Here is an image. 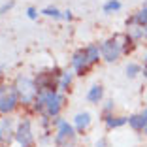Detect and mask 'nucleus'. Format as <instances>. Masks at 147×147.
<instances>
[{
  "label": "nucleus",
  "instance_id": "nucleus-17",
  "mask_svg": "<svg viewBox=\"0 0 147 147\" xmlns=\"http://www.w3.org/2000/svg\"><path fill=\"white\" fill-rule=\"evenodd\" d=\"M140 74V66L136 64V62H130V64H126V76L128 78H136Z\"/></svg>",
  "mask_w": 147,
  "mask_h": 147
},
{
  "label": "nucleus",
  "instance_id": "nucleus-5",
  "mask_svg": "<svg viewBox=\"0 0 147 147\" xmlns=\"http://www.w3.org/2000/svg\"><path fill=\"white\" fill-rule=\"evenodd\" d=\"M17 102H19V94L15 91V87L9 89V91H2V94H0V113L13 111V108L17 106Z\"/></svg>",
  "mask_w": 147,
  "mask_h": 147
},
{
  "label": "nucleus",
  "instance_id": "nucleus-13",
  "mask_svg": "<svg viewBox=\"0 0 147 147\" xmlns=\"http://www.w3.org/2000/svg\"><path fill=\"white\" fill-rule=\"evenodd\" d=\"M130 23H136V25H142L145 26L147 25V6H143L138 13H134V17L130 19Z\"/></svg>",
  "mask_w": 147,
  "mask_h": 147
},
{
  "label": "nucleus",
  "instance_id": "nucleus-22",
  "mask_svg": "<svg viewBox=\"0 0 147 147\" xmlns=\"http://www.w3.org/2000/svg\"><path fill=\"white\" fill-rule=\"evenodd\" d=\"M96 147H106V140H100V142H96Z\"/></svg>",
  "mask_w": 147,
  "mask_h": 147
},
{
  "label": "nucleus",
  "instance_id": "nucleus-24",
  "mask_svg": "<svg viewBox=\"0 0 147 147\" xmlns=\"http://www.w3.org/2000/svg\"><path fill=\"white\" fill-rule=\"evenodd\" d=\"M143 132H145V134H147V126H145V128H143Z\"/></svg>",
  "mask_w": 147,
  "mask_h": 147
},
{
  "label": "nucleus",
  "instance_id": "nucleus-19",
  "mask_svg": "<svg viewBox=\"0 0 147 147\" xmlns=\"http://www.w3.org/2000/svg\"><path fill=\"white\" fill-rule=\"evenodd\" d=\"M11 6H13V0H11V2H8V4H4V6H2V8H0V13H4L6 9H9Z\"/></svg>",
  "mask_w": 147,
  "mask_h": 147
},
{
  "label": "nucleus",
  "instance_id": "nucleus-12",
  "mask_svg": "<svg viewBox=\"0 0 147 147\" xmlns=\"http://www.w3.org/2000/svg\"><path fill=\"white\" fill-rule=\"evenodd\" d=\"M126 123H128V117H106L108 128H119V126L126 125Z\"/></svg>",
  "mask_w": 147,
  "mask_h": 147
},
{
  "label": "nucleus",
  "instance_id": "nucleus-4",
  "mask_svg": "<svg viewBox=\"0 0 147 147\" xmlns=\"http://www.w3.org/2000/svg\"><path fill=\"white\" fill-rule=\"evenodd\" d=\"M15 140L19 142V145L21 147H32V142H34V138H32V128H30V121H21L17 126V130H15Z\"/></svg>",
  "mask_w": 147,
  "mask_h": 147
},
{
  "label": "nucleus",
  "instance_id": "nucleus-14",
  "mask_svg": "<svg viewBox=\"0 0 147 147\" xmlns=\"http://www.w3.org/2000/svg\"><path fill=\"white\" fill-rule=\"evenodd\" d=\"M121 9V2L119 0H109L104 4V13H111V11H119Z\"/></svg>",
  "mask_w": 147,
  "mask_h": 147
},
{
  "label": "nucleus",
  "instance_id": "nucleus-3",
  "mask_svg": "<svg viewBox=\"0 0 147 147\" xmlns=\"http://www.w3.org/2000/svg\"><path fill=\"white\" fill-rule=\"evenodd\" d=\"M74 142H76L74 126L68 125L66 121H59V130H57V136H55L57 147H72Z\"/></svg>",
  "mask_w": 147,
  "mask_h": 147
},
{
  "label": "nucleus",
  "instance_id": "nucleus-16",
  "mask_svg": "<svg viewBox=\"0 0 147 147\" xmlns=\"http://www.w3.org/2000/svg\"><path fill=\"white\" fill-rule=\"evenodd\" d=\"M70 83H72V74L64 72V74H62V78H61V89H62V91H68Z\"/></svg>",
  "mask_w": 147,
  "mask_h": 147
},
{
  "label": "nucleus",
  "instance_id": "nucleus-25",
  "mask_svg": "<svg viewBox=\"0 0 147 147\" xmlns=\"http://www.w3.org/2000/svg\"><path fill=\"white\" fill-rule=\"evenodd\" d=\"M0 94H2V89H0Z\"/></svg>",
  "mask_w": 147,
  "mask_h": 147
},
{
  "label": "nucleus",
  "instance_id": "nucleus-6",
  "mask_svg": "<svg viewBox=\"0 0 147 147\" xmlns=\"http://www.w3.org/2000/svg\"><path fill=\"white\" fill-rule=\"evenodd\" d=\"M13 138H15V132L11 128V119H4L0 123V147H8Z\"/></svg>",
  "mask_w": 147,
  "mask_h": 147
},
{
  "label": "nucleus",
  "instance_id": "nucleus-9",
  "mask_svg": "<svg viewBox=\"0 0 147 147\" xmlns=\"http://www.w3.org/2000/svg\"><path fill=\"white\" fill-rule=\"evenodd\" d=\"M89 123H91V115L87 111H83V113H78V115L74 117V126L79 130V132H83V130L89 126Z\"/></svg>",
  "mask_w": 147,
  "mask_h": 147
},
{
  "label": "nucleus",
  "instance_id": "nucleus-8",
  "mask_svg": "<svg viewBox=\"0 0 147 147\" xmlns=\"http://www.w3.org/2000/svg\"><path fill=\"white\" fill-rule=\"evenodd\" d=\"M128 125L132 130H136V132H140V130H143L147 126V108L143 109L142 113H136V115H130L128 117Z\"/></svg>",
  "mask_w": 147,
  "mask_h": 147
},
{
  "label": "nucleus",
  "instance_id": "nucleus-18",
  "mask_svg": "<svg viewBox=\"0 0 147 147\" xmlns=\"http://www.w3.org/2000/svg\"><path fill=\"white\" fill-rule=\"evenodd\" d=\"M26 15H28V19H36L38 17V11H36V8H28L26 9Z\"/></svg>",
  "mask_w": 147,
  "mask_h": 147
},
{
  "label": "nucleus",
  "instance_id": "nucleus-7",
  "mask_svg": "<svg viewBox=\"0 0 147 147\" xmlns=\"http://www.w3.org/2000/svg\"><path fill=\"white\" fill-rule=\"evenodd\" d=\"M72 66H74V70H76L79 76H83L85 68L89 66V59H87V51H85V49H78V51L74 53V57H72Z\"/></svg>",
  "mask_w": 147,
  "mask_h": 147
},
{
  "label": "nucleus",
  "instance_id": "nucleus-10",
  "mask_svg": "<svg viewBox=\"0 0 147 147\" xmlns=\"http://www.w3.org/2000/svg\"><path fill=\"white\" fill-rule=\"evenodd\" d=\"M102 96H104V89H102V85H92L91 89H89V92H87V100L92 102V104H98L100 100H102Z\"/></svg>",
  "mask_w": 147,
  "mask_h": 147
},
{
  "label": "nucleus",
  "instance_id": "nucleus-11",
  "mask_svg": "<svg viewBox=\"0 0 147 147\" xmlns=\"http://www.w3.org/2000/svg\"><path fill=\"white\" fill-rule=\"evenodd\" d=\"M87 51V59H89V64H94V62H98V57L102 55L100 53V47L98 45H89V47H85Z\"/></svg>",
  "mask_w": 147,
  "mask_h": 147
},
{
  "label": "nucleus",
  "instance_id": "nucleus-15",
  "mask_svg": "<svg viewBox=\"0 0 147 147\" xmlns=\"http://www.w3.org/2000/svg\"><path fill=\"white\" fill-rule=\"evenodd\" d=\"M42 13L53 19H62V11H59L57 8H45V9H42Z\"/></svg>",
  "mask_w": 147,
  "mask_h": 147
},
{
  "label": "nucleus",
  "instance_id": "nucleus-1",
  "mask_svg": "<svg viewBox=\"0 0 147 147\" xmlns=\"http://www.w3.org/2000/svg\"><path fill=\"white\" fill-rule=\"evenodd\" d=\"M15 91H17L19 100H21L23 104H30L32 100H36V96H38V87H36V83L32 81L30 78H26V76H19L17 78Z\"/></svg>",
  "mask_w": 147,
  "mask_h": 147
},
{
  "label": "nucleus",
  "instance_id": "nucleus-21",
  "mask_svg": "<svg viewBox=\"0 0 147 147\" xmlns=\"http://www.w3.org/2000/svg\"><path fill=\"white\" fill-rule=\"evenodd\" d=\"M111 108H113V102H106V108H104V111H106V113H109V111H111Z\"/></svg>",
  "mask_w": 147,
  "mask_h": 147
},
{
  "label": "nucleus",
  "instance_id": "nucleus-2",
  "mask_svg": "<svg viewBox=\"0 0 147 147\" xmlns=\"http://www.w3.org/2000/svg\"><path fill=\"white\" fill-rule=\"evenodd\" d=\"M123 51H125V47H123V43L119 42V38H109L100 45V53H102V59H104L106 62H115L117 59L121 57Z\"/></svg>",
  "mask_w": 147,
  "mask_h": 147
},
{
  "label": "nucleus",
  "instance_id": "nucleus-20",
  "mask_svg": "<svg viewBox=\"0 0 147 147\" xmlns=\"http://www.w3.org/2000/svg\"><path fill=\"white\" fill-rule=\"evenodd\" d=\"M62 19L70 21V19H72V11H62Z\"/></svg>",
  "mask_w": 147,
  "mask_h": 147
},
{
  "label": "nucleus",
  "instance_id": "nucleus-23",
  "mask_svg": "<svg viewBox=\"0 0 147 147\" xmlns=\"http://www.w3.org/2000/svg\"><path fill=\"white\" fill-rule=\"evenodd\" d=\"M143 76L147 78V64H145V68H143Z\"/></svg>",
  "mask_w": 147,
  "mask_h": 147
}]
</instances>
